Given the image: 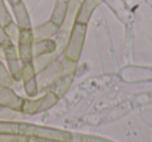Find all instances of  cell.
<instances>
[{
	"label": "cell",
	"instance_id": "9c48e42d",
	"mask_svg": "<svg viewBox=\"0 0 152 142\" xmlns=\"http://www.w3.org/2000/svg\"><path fill=\"white\" fill-rule=\"evenodd\" d=\"M12 21H13V18L5 5L4 0H0V24L2 26H5Z\"/></svg>",
	"mask_w": 152,
	"mask_h": 142
},
{
	"label": "cell",
	"instance_id": "8992f818",
	"mask_svg": "<svg viewBox=\"0 0 152 142\" xmlns=\"http://www.w3.org/2000/svg\"><path fill=\"white\" fill-rule=\"evenodd\" d=\"M58 28H59V26L56 25V24H55L54 22L51 21V20L48 22H46L45 24H43V25L38 26V27H36L34 30H32L34 41L38 42V41L46 40V38H48L49 36H53V34L57 31Z\"/></svg>",
	"mask_w": 152,
	"mask_h": 142
},
{
	"label": "cell",
	"instance_id": "3957f363",
	"mask_svg": "<svg viewBox=\"0 0 152 142\" xmlns=\"http://www.w3.org/2000/svg\"><path fill=\"white\" fill-rule=\"evenodd\" d=\"M86 30H87V24L78 23V22H76L74 24L71 36H70L69 47H68V55L70 53L72 54L74 52V49H76V53H77V51L79 53L81 46H83V40H85Z\"/></svg>",
	"mask_w": 152,
	"mask_h": 142
},
{
	"label": "cell",
	"instance_id": "ba28073f",
	"mask_svg": "<svg viewBox=\"0 0 152 142\" xmlns=\"http://www.w3.org/2000/svg\"><path fill=\"white\" fill-rule=\"evenodd\" d=\"M3 27H4L5 32H7V36L11 38L12 42H14V41H18L21 28L17 25V23H16V22L12 21V22H10L7 25L3 26Z\"/></svg>",
	"mask_w": 152,
	"mask_h": 142
},
{
	"label": "cell",
	"instance_id": "4fadbf2b",
	"mask_svg": "<svg viewBox=\"0 0 152 142\" xmlns=\"http://www.w3.org/2000/svg\"><path fill=\"white\" fill-rule=\"evenodd\" d=\"M1 50H2V46L0 45V52H1Z\"/></svg>",
	"mask_w": 152,
	"mask_h": 142
},
{
	"label": "cell",
	"instance_id": "30bf717a",
	"mask_svg": "<svg viewBox=\"0 0 152 142\" xmlns=\"http://www.w3.org/2000/svg\"><path fill=\"white\" fill-rule=\"evenodd\" d=\"M12 83H13V78H12L11 74L0 60V84L5 86H11Z\"/></svg>",
	"mask_w": 152,
	"mask_h": 142
},
{
	"label": "cell",
	"instance_id": "277c9868",
	"mask_svg": "<svg viewBox=\"0 0 152 142\" xmlns=\"http://www.w3.org/2000/svg\"><path fill=\"white\" fill-rule=\"evenodd\" d=\"M12 9H13V13L15 15L17 25L21 29H30L31 24H30L29 15H28L25 4L22 1H20V2L16 3V4L12 5Z\"/></svg>",
	"mask_w": 152,
	"mask_h": 142
},
{
	"label": "cell",
	"instance_id": "5b68a950",
	"mask_svg": "<svg viewBox=\"0 0 152 142\" xmlns=\"http://www.w3.org/2000/svg\"><path fill=\"white\" fill-rule=\"evenodd\" d=\"M101 1L102 0H85V2L83 3L81 7H79L78 11H77L75 22L87 24L90 17H91L93 9H95Z\"/></svg>",
	"mask_w": 152,
	"mask_h": 142
},
{
	"label": "cell",
	"instance_id": "7c38bea8",
	"mask_svg": "<svg viewBox=\"0 0 152 142\" xmlns=\"http://www.w3.org/2000/svg\"><path fill=\"white\" fill-rule=\"evenodd\" d=\"M20 1H22V0H7V2L10 3V5H14V4H16V3H18V2H20Z\"/></svg>",
	"mask_w": 152,
	"mask_h": 142
},
{
	"label": "cell",
	"instance_id": "6da1fadb",
	"mask_svg": "<svg viewBox=\"0 0 152 142\" xmlns=\"http://www.w3.org/2000/svg\"><path fill=\"white\" fill-rule=\"evenodd\" d=\"M34 42L32 29H21L19 33V55L24 64L30 63L32 59V44Z\"/></svg>",
	"mask_w": 152,
	"mask_h": 142
},
{
	"label": "cell",
	"instance_id": "8fae6325",
	"mask_svg": "<svg viewBox=\"0 0 152 142\" xmlns=\"http://www.w3.org/2000/svg\"><path fill=\"white\" fill-rule=\"evenodd\" d=\"M12 41L11 38L7 36V32L4 30V27H3L1 24H0V45L1 46H5V45H9V44H12Z\"/></svg>",
	"mask_w": 152,
	"mask_h": 142
},
{
	"label": "cell",
	"instance_id": "52a82bcc",
	"mask_svg": "<svg viewBox=\"0 0 152 142\" xmlns=\"http://www.w3.org/2000/svg\"><path fill=\"white\" fill-rule=\"evenodd\" d=\"M70 0H56L55 7L53 9L52 16H51V21L54 22L56 25L61 27L64 24V21L67 16V12L69 9Z\"/></svg>",
	"mask_w": 152,
	"mask_h": 142
},
{
	"label": "cell",
	"instance_id": "7a4b0ae2",
	"mask_svg": "<svg viewBox=\"0 0 152 142\" xmlns=\"http://www.w3.org/2000/svg\"><path fill=\"white\" fill-rule=\"evenodd\" d=\"M23 100L16 96L10 86L0 84V105L13 110H21Z\"/></svg>",
	"mask_w": 152,
	"mask_h": 142
}]
</instances>
